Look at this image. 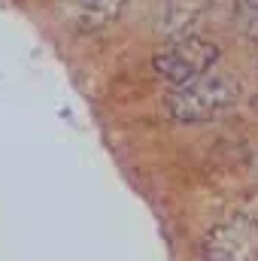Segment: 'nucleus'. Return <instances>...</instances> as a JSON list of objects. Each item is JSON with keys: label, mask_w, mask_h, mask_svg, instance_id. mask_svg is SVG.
I'll return each instance as SVG.
<instances>
[{"label": "nucleus", "mask_w": 258, "mask_h": 261, "mask_svg": "<svg viewBox=\"0 0 258 261\" xmlns=\"http://www.w3.org/2000/svg\"><path fill=\"white\" fill-rule=\"evenodd\" d=\"M122 6H125V0H76L70 18L79 28H97V24H107L110 18H116L122 12Z\"/></svg>", "instance_id": "4"}, {"label": "nucleus", "mask_w": 258, "mask_h": 261, "mask_svg": "<svg viewBox=\"0 0 258 261\" xmlns=\"http://www.w3.org/2000/svg\"><path fill=\"white\" fill-rule=\"evenodd\" d=\"M219 46L207 37H197V34H183V37H173L167 40L155 55H152V67L155 73L170 82L173 88L179 85H189L194 79L213 73V67L219 61Z\"/></svg>", "instance_id": "2"}, {"label": "nucleus", "mask_w": 258, "mask_h": 261, "mask_svg": "<svg viewBox=\"0 0 258 261\" xmlns=\"http://www.w3.org/2000/svg\"><path fill=\"white\" fill-rule=\"evenodd\" d=\"M237 21L249 40H258V0H240L237 6Z\"/></svg>", "instance_id": "5"}, {"label": "nucleus", "mask_w": 258, "mask_h": 261, "mask_svg": "<svg viewBox=\"0 0 258 261\" xmlns=\"http://www.w3.org/2000/svg\"><path fill=\"white\" fill-rule=\"evenodd\" d=\"M237 97H240V85L231 76L213 70L189 85L173 88L164 97V110L173 122L197 125V122H210V119L222 116L225 110H231L237 103Z\"/></svg>", "instance_id": "1"}, {"label": "nucleus", "mask_w": 258, "mask_h": 261, "mask_svg": "<svg viewBox=\"0 0 258 261\" xmlns=\"http://www.w3.org/2000/svg\"><path fill=\"white\" fill-rule=\"evenodd\" d=\"M255 231L246 219H231L203 237V261H252Z\"/></svg>", "instance_id": "3"}]
</instances>
